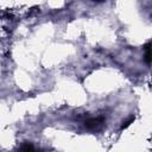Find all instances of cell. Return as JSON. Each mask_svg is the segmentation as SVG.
<instances>
[{
	"label": "cell",
	"instance_id": "obj_1",
	"mask_svg": "<svg viewBox=\"0 0 152 152\" xmlns=\"http://www.w3.org/2000/svg\"><path fill=\"white\" fill-rule=\"evenodd\" d=\"M103 124H104V118L103 116L90 118V119H88V120L84 121V126L88 129H90V131H96V129L101 128Z\"/></svg>",
	"mask_w": 152,
	"mask_h": 152
},
{
	"label": "cell",
	"instance_id": "obj_2",
	"mask_svg": "<svg viewBox=\"0 0 152 152\" xmlns=\"http://www.w3.org/2000/svg\"><path fill=\"white\" fill-rule=\"evenodd\" d=\"M144 51H145V56H144V59L146 62L147 65L151 64V43L147 42L145 45H144Z\"/></svg>",
	"mask_w": 152,
	"mask_h": 152
},
{
	"label": "cell",
	"instance_id": "obj_3",
	"mask_svg": "<svg viewBox=\"0 0 152 152\" xmlns=\"http://www.w3.org/2000/svg\"><path fill=\"white\" fill-rule=\"evenodd\" d=\"M19 148H20V150H23V151H33V150H34L33 145H32L31 142H27V141L23 142V144L19 146Z\"/></svg>",
	"mask_w": 152,
	"mask_h": 152
},
{
	"label": "cell",
	"instance_id": "obj_4",
	"mask_svg": "<svg viewBox=\"0 0 152 152\" xmlns=\"http://www.w3.org/2000/svg\"><path fill=\"white\" fill-rule=\"evenodd\" d=\"M134 121V116H129L125 122H122V125H121V129H124V128H127L132 122Z\"/></svg>",
	"mask_w": 152,
	"mask_h": 152
},
{
	"label": "cell",
	"instance_id": "obj_5",
	"mask_svg": "<svg viewBox=\"0 0 152 152\" xmlns=\"http://www.w3.org/2000/svg\"><path fill=\"white\" fill-rule=\"evenodd\" d=\"M94 1H95V0H94ZM96 1H103V0H96Z\"/></svg>",
	"mask_w": 152,
	"mask_h": 152
}]
</instances>
